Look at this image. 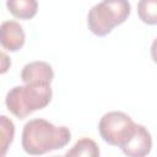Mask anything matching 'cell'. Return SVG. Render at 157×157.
<instances>
[{
	"label": "cell",
	"instance_id": "cell-1",
	"mask_svg": "<svg viewBox=\"0 0 157 157\" xmlns=\"http://www.w3.org/2000/svg\"><path fill=\"white\" fill-rule=\"evenodd\" d=\"M71 140L66 126H55L50 121L37 118L27 121L22 130V148L28 155H44L65 147Z\"/></svg>",
	"mask_w": 157,
	"mask_h": 157
},
{
	"label": "cell",
	"instance_id": "cell-2",
	"mask_svg": "<svg viewBox=\"0 0 157 157\" xmlns=\"http://www.w3.org/2000/svg\"><path fill=\"white\" fill-rule=\"evenodd\" d=\"M50 85L25 83L12 87L5 98V104L10 113L18 119H25L36 110L45 108L52 101Z\"/></svg>",
	"mask_w": 157,
	"mask_h": 157
},
{
	"label": "cell",
	"instance_id": "cell-3",
	"mask_svg": "<svg viewBox=\"0 0 157 157\" xmlns=\"http://www.w3.org/2000/svg\"><path fill=\"white\" fill-rule=\"evenodd\" d=\"M131 11L128 0H103L91 7L87 16L88 29L98 37H104L115 26L124 23Z\"/></svg>",
	"mask_w": 157,
	"mask_h": 157
},
{
	"label": "cell",
	"instance_id": "cell-4",
	"mask_svg": "<svg viewBox=\"0 0 157 157\" xmlns=\"http://www.w3.org/2000/svg\"><path fill=\"white\" fill-rule=\"evenodd\" d=\"M135 128L134 120L124 112L118 110L105 113L98 123V131L103 141L120 148L130 140Z\"/></svg>",
	"mask_w": 157,
	"mask_h": 157
},
{
	"label": "cell",
	"instance_id": "cell-5",
	"mask_svg": "<svg viewBox=\"0 0 157 157\" xmlns=\"http://www.w3.org/2000/svg\"><path fill=\"white\" fill-rule=\"evenodd\" d=\"M151 148H152L151 134L144 125L136 124L132 136L120 150L123 151L124 155L130 157H144L151 152Z\"/></svg>",
	"mask_w": 157,
	"mask_h": 157
},
{
	"label": "cell",
	"instance_id": "cell-6",
	"mask_svg": "<svg viewBox=\"0 0 157 157\" xmlns=\"http://www.w3.org/2000/svg\"><path fill=\"white\" fill-rule=\"evenodd\" d=\"M53 78L54 71L45 61H31L26 64L21 71V80L25 83L50 85Z\"/></svg>",
	"mask_w": 157,
	"mask_h": 157
},
{
	"label": "cell",
	"instance_id": "cell-7",
	"mask_svg": "<svg viewBox=\"0 0 157 157\" xmlns=\"http://www.w3.org/2000/svg\"><path fill=\"white\" fill-rule=\"evenodd\" d=\"M0 40L4 49L9 52H17L20 50L26 39L25 31L22 26L16 21H5L1 23L0 27Z\"/></svg>",
	"mask_w": 157,
	"mask_h": 157
},
{
	"label": "cell",
	"instance_id": "cell-8",
	"mask_svg": "<svg viewBox=\"0 0 157 157\" xmlns=\"http://www.w3.org/2000/svg\"><path fill=\"white\" fill-rule=\"evenodd\" d=\"M6 7L10 13L20 20H29L38 11L37 0H6Z\"/></svg>",
	"mask_w": 157,
	"mask_h": 157
},
{
	"label": "cell",
	"instance_id": "cell-9",
	"mask_svg": "<svg viewBox=\"0 0 157 157\" xmlns=\"http://www.w3.org/2000/svg\"><path fill=\"white\" fill-rule=\"evenodd\" d=\"M65 156L70 157H78V156H86V157H97L99 156V148L97 144L88 137L80 139L71 150H69Z\"/></svg>",
	"mask_w": 157,
	"mask_h": 157
},
{
	"label": "cell",
	"instance_id": "cell-10",
	"mask_svg": "<svg viewBox=\"0 0 157 157\" xmlns=\"http://www.w3.org/2000/svg\"><path fill=\"white\" fill-rule=\"evenodd\" d=\"M137 15L146 25H157V0H139Z\"/></svg>",
	"mask_w": 157,
	"mask_h": 157
},
{
	"label": "cell",
	"instance_id": "cell-11",
	"mask_svg": "<svg viewBox=\"0 0 157 157\" xmlns=\"http://www.w3.org/2000/svg\"><path fill=\"white\" fill-rule=\"evenodd\" d=\"M0 124H1V156H5L9 146L13 140L15 125L12 120L9 119L6 115L0 117Z\"/></svg>",
	"mask_w": 157,
	"mask_h": 157
},
{
	"label": "cell",
	"instance_id": "cell-12",
	"mask_svg": "<svg viewBox=\"0 0 157 157\" xmlns=\"http://www.w3.org/2000/svg\"><path fill=\"white\" fill-rule=\"evenodd\" d=\"M151 58L157 64V38L152 42V45H151Z\"/></svg>",
	"mask_w": 157,
	"mask_h": 157
}]
</instances>
